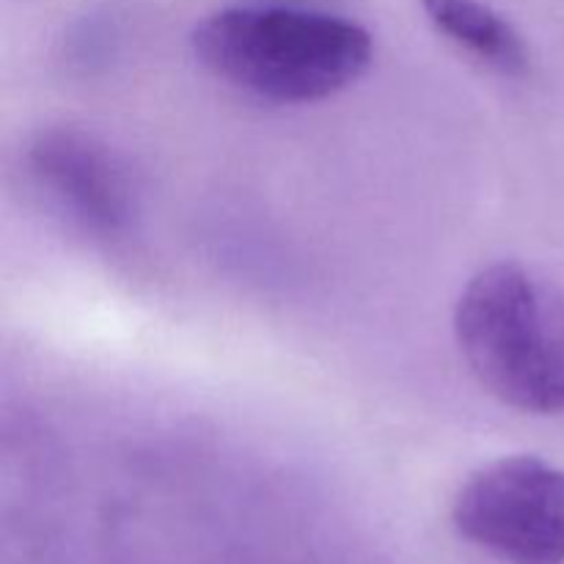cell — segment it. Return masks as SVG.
Listing matches in <instances>:
<instances>
[{"instance_id": "cell-1", "label": "cell", "mask_w": 564, "mask_h": 564, "mask_svg": "<svg viewBox=\"0 0 564 564\" xmlns=\"http://www.w3.org/2000/svg\"><path fill=\"white\" fill-rule=\"evenodd\" d=\"M193 53L229 86L279 105L319 102L361 80L372 33L347 17L290 6H229L193 31Z\"/></svg>"}, {"instance_id": "cell-2", "label": "cell", "mask_w": 564, "mask_h": 564, "mask_svg": "<svg viewBox=\"0 0 564 564\" xmlns=\"http://www.w3.org/2000/svg\"><path fill=\"white\" fill-rule=\"evenodd\" d=\"M474 378L505 405L564 416V290L518 262L482 268L455 308Z\"/></svg>"}, {"instance_id": "cell-3", "label": "cell", "mask_w": 564, "mask_h": 564, "mask_svg": "<svg viewBox=\"0 0 564 564\" xmlns=\"http://www.w3.org/2000/svg\"><path fill=\"white\" fill-rule=\"evenodd\" d=\"M452 523L505 564H564V471L534 455L488 463L457 490Z\"/></svg>"}, {"instance_id": "cell-4", "label": "cell", "mask_w": 564, "mask_h": 564, "mask_svg": "<svg viewBox=\"0 0 564 564\" xmlns=\"http://www.w3.org/2000/svg\"><path fill=\"white\" fill-rule=\"evenodd\" d=\"M33 185L97 242H124L138 224V191L124 160L77 127L39 130L25 147Z\"/></svg>"}, {"instance_id": "cell-5", "label": "cell", "mask_w": 564, "mask_h": 564, "mask_svg": "<svg viewBox=\"0 0 564 564\" xmlns=\"http://www.w3.org/2000/svg\"><path fill=\"white\" fill-rule=\"evenodd\" d=\"M427 20L452 44L501 77H527L532 53L527 39L507 17L482 0H424Z\"/></svg>"}]
</instances>
